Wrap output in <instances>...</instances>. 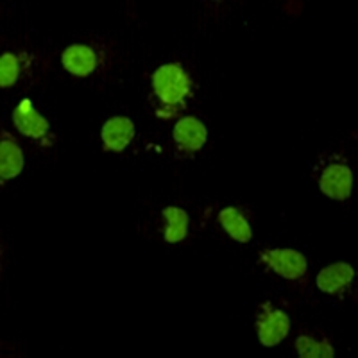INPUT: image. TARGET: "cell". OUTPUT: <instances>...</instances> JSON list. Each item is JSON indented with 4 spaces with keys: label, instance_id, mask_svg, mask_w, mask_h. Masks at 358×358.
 I'll list each match as a JSON object with an SVG mask.
<instances>
[{
    "label": "cell",
    "instance_id": "12",
    "mask_svg": "<svg viewBox=\"0 0 358 358\" xmlns=\"http://www.w3.org/2000/svg\"><path fill=\"white\" fill-rule=\"evenodd\" d=\"M163 217L169 222L167 231H165V241L171 242V244L183 241L188 229V213L185 212L183 208L169 206L163 210Z\"/></svg>",
    "mask_w": 358,
    "mask_h": 358
},
{
    "label": "cell",
    "instance_id": "11",
    "mask_svg": "<svg viewBox=\"0 0 358 358\" xmlns=\"http://www.w3.org/2000/svg\"><path fill=\"white\" fill-rule=\"evenodd\" d=\"M219 220L222 224V228L228 231L233 241L236 242H249L252 238V229L249 226L248 219L242 213V210L235 206L224 208L219 213Z\"/></svg>",
    "mask_w": 358,
    "mask_h": 358
},
{
    "label": "cell",
    "instance_id": "13",
    "mask_svg": "<svg viewBox=\"0 0 358 358\" xmlns=\"http://www.w3.org/2000/svg\"><path fill=\"white\" fill-rule=\"evenodd\" d=\"M296 350L301 358H331L335 355V350L330 342L315 341L308 335H301L297 338Z\"/></svg>",
    "mask_w": 358,
    "mask_h": 358
},
{
    "label": "cell",
    "instance_id": "2",
    "mask_svg": "<svg viewBox=\"0 0 358 358\" xmlns=\"http://www.w3.org/2000/svg\"><path fill=\"white\" fill-rule=\"evenodd\" d=\"M260 260L285 280H299L308 267L305 255L296 249H267L260 252Z\"/></svg>",
    "mask_w": 358,
    "mask_h": 358
},
{
    "label": "cell",
    "instance_id": "1",
    "mask_svg": "<svg viewBox=\"0 0 358 358\" xmlns=\"http://www.w3.org/2000/svg\"><path fill=\"white\" fill-rule=\"evenodd\" d=\"M152 88L159 102L158 115H162L163 110H169L167 117H171L174 111L185 110V101L192 95L194 85L183 66L179 63H169L155 72Z\"/></svg>",
    "mask_w": 358,
    "mask_h": 358
},
{
    "label": "cell",
    "instance_id": "10",
    "mask_svg": "<svg viewBox=\"0 0 358 358\" xmlns=\"http://www.w3.org/2000/svg\"><path fill=\"white\" fill-rule=\"evenodd\" d=\"M24 169V152L11 134L2 131L0 140V176L2 181L17 178Z\"/></svg>",
    "mask_w": 358,
    "mask_h": 358
},
{
    "label": "cell",
    "instance_id": "5",
    "mask_svg": "<svg viewBox=\"0 0 358 358\" xmlns=\"http://www.w3.org/2000/svg\"><path fill=\"white\" fill-rule=\"evenodd\" d=\"M319 187H321L322 194H326L331 199H348L353 192V172L346 165H338V163L328 165L322 171Z\"/></svg>",
    "mask_w": 358,
    "mask_h": 358
},
{
    "label": "cell",
    "instance_id": "4",
    "mask_svg": "<svg viewBox=\"0 0 358 358\" xmlns=\"http://www.w3.org/2000/svg\"><path fill=\"white\" fill-rule=\"evenodd\" d=\"M174 142L178 147V152L181 156L194 155L206 143L208 131L204 124L196 117H185L178 120L174 126Z\"/></svg>",
    "mask_w": 358,
    "mask_h": 358
},
{
    "label": "cell",
    "instance_id": "3",
    "mask_svg": "<svg viewBox=\"0 0 358 358\" xmlns=\"http://www.w3.org/2000/svg\"><path fill=\"white\" fill-rule=\"evenodd\" d=\"M257 330L258 338L264 346H278L289 335L290 319L283 310L273 308L267 303L262 306V312L257 319Z\"/></svg>",
    "mask_w": 358,
    "mask_h": 358
},
{
    "label": "cell",
    "instance_id": "9",
    "mask_svg": "<svg viewBox=\"0 0 358 358\" xmlns=\"http://www.w3.org/2000/svg\"><path fill=\"white\" fill-rule=\"evenodd\" d=\"M355 280V268L350 264L338 262V264H331L326 268H322L317 274V287L319 290L326 294H338L351 285V281Z\"/></svg>",
    "mask_w": 358,
    "mask_h": 358
},
{
    "label": "cell",
    "instance_id": "14",
    "mask_svg": "<svg viewBox=\"0 0 358 358\" xmlns=\"http://www.w3.org/2000/svg\"><path fill=\"white\" fill-rule=\"evenodd\" d=\"M22 59L17 54L6 52L0 57V86L9 88L20 79Z\"/></svg>",
    "mask_w": 358,
    "mask_h": 358
},
{
    "label": "cell",
    "instance_id": "7",
    "mask_svg": "<svg viewBox=\"0 0 358 358\" xmlns=\"http://www.w3.org/2000/svg\"><path fill=\"white\" fill-rule=\"evenodd\" d=\"M134 136V124L127 117L110 118L102 127V143L106 151L122 152Z\"/></svg>",
    "mask_w": 358,
    "mask_h": 358
},
{
    "label": "cell",
    "instance_id": "6",
    "mask_svg": "<svg viewBox=\"0 0 358 358\" xmlns=\"http://www.w3.org/2000/svg\"><path fill=\"white\" fill-rule=\"evenodd\" d=\"M13 122L17 126V129L20 131L24 136H29V138H43L47 136L50 131L49 122L47 118L41 117L36 111L34 104L29 99L22 101L15 111H13Z\"/></svg>",
    "mask_w": 358,
    "mask_h": 358
},
{
    "label": "cell",
    "instance_id": "8",
    "mask_svg": "<svg viewBox=\"0 0 358 358\" xmlns=\"http://www.w3.org/2000/svg\"><path fill=\"white\" fill-rule=\"evenodd\" d=\"M62 63L66 72L78 78H86L97 69V54L88 45H70L63 52Z\"/></svg>",
    "mask_w": 358,
    "mask_h": 358
}]
</instances>
